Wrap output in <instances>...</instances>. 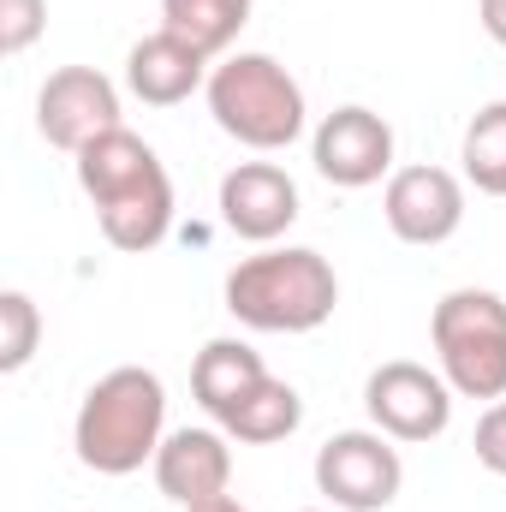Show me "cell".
<instances>
[{"mask_svg":"<svg viewBox=\"0 0 506 512\" xmlns=\"http://www.w3.org/2000/svg\"><path fill=\"white\" fill-rule=\"evenodd\" d=\"M364 411H370V423H376L387 441H435L453 423V387H447L441 370H429V364L393 358V364L370 370Z\"/></svg>","mask_w":506,"mask_h":512,"instance_id":"obj_7","label":"cell"},{"mask_svg":"<svg viewBox=\"0 0 506 512\" xmlns=\"http://www.w3.org/2000/svg\"><path fill=\"white\" fill-rule=\"evenodd\" d=\"M78 185L96 203L102 239L114 251L143 256L173 233V179L137 131L114 126L96 143H84L78 149Z\"/></svg>","mask_w":506,"mask_h":512,"instance_id":"obj_1","label":"cell"},{"mask_svg":"<svg viewBox=\"0 0 506 512\" xmlns=\"http://www.w3.org/2000/svg\"><path fill=\"white\" fill-rule=\"evenodd\" d=\"M381 215L399 245H447L465 227V185L447 167H399L387 173Z\"/></svg>","mask_w":506,"mask_h":512,"instance_id":"obj_9","label":"cell"},{"mask_svg":"<svg viewBox=\"0 0 506 512\" xmlns=\"http://www.w3.org/2000/svg\"><path fill=\"white\" fill-rule=\"evenodd\" d=\"M185 512H251V507H239L233 495H215V501H197V507H185Z\"/></svg>","mask_w":506,"mask_h":512,"instance_id":"obj_22","label":"cell"},{"mask_svg":"<svg viewBox=\"0 0 506 512\" xmlns=\"http://www.w3.org/2000/svg\"><path fill=\"white\" fill-rule=\"evenodd\" d=\"M209 114L245 149H292L304 137V90L274 54H233L209 72Z\"/></svg>","mask_w":506,"mask_h":512,"instance_id":"obj_4","label":"cell"},{"mask_svg":"<svg viewBox=\"0 0 506 512\" xmlns=\"http://www.w3.org/2000/svg\"><path fill=\"white\" fill-rule=\"evenodd\" d=\"M471 447H477V465H483V471L506 477V399H495V405L477 417V435H471Z\"/></svg>","mask_w":506,"mask_h":512,"instance_id":"obj_20","label":"cell"},{"mask_svg":"<svg viewBox=\"0 0 506 512\" xmlns=\"http://www.w3.org/2000/svg\"><path fill=\"white\" fill-rule=\"evenodd\" d=\"M36 340H42V316L30 292H0V370L18 376L36 358Z\"/></svg>","mask_w":506,"mask_h":512,"instance_id":"obj_18","label":"cell"},{"mask_svg":"<svg viewBox=\"0 0 506 512\" xmlns=\"http://www.w3.org/2000/svg\"><path fill=\"white\" fill-rule=\"evenodd\" d=\"M245 24H251V0H161V30L185 36L209 60L227 54Z\"/></svg>","mask_w":506,"mask_h":512,"instance_id":"obj_16","label":"cell"},{"mask_svg":"<svg viewBox=\"0 0 506 512\" xmlns=\"http://www.w3.org/2000/svg\"><path fill=\"white\" fill-rule=\"evenodd\" d=\"M262 376H268V370H262V358H256L245 340H209V346L197 352V364H191V393H197V405H203L209 417H221V411L239 405Z\"/></svg>","mask_w":506,"mask_h":512,"instance_id":"obj_15","label":"cell"},{"mask_svg":"<svg viewBox=\"0 0 506 512\" xmlns=\"http://www.w3.org/2000/svg\"><path fill=\"white\" fill-rule=\"evenodd\" d=\"M310 161L328 185L364 191L381 173H393V126L370 108H334L310 137Z\"/></svg>","mask_w":506,"mask_h":512,"instance_id":"obj_10","label":"cell"},{"mask_svg":"<svg viewBox=\"0 0 506 512\" xmlns=\"http://www.w3.org/2000/svg\"><path fill=\"white\" fill-rule=\"evenodd\" d=\"M221 221H227V233H239L251 245H274L298 221V185H292V173L274 167V161H239L221 179Z\"/></svg>","mask_w":506,"mask_h":512,"instance_id":"obj_11","label":"cell"},{"mask_svg":"<svg viewBox=\"0 0 506 512\" xmlns=\"http://www.w3.org/2000/svg\"><path fill=\"white\" fill-rule=\"evenodd\" d=\"M167 423V387L155 370L120 364L84 393L78 423H72V447L96 477H131L143 465H155V447Z\"/></svg>","mask_w":506,"mask_h":512,"instance_id":"obj_2","label":"cell"},{"mask_svg":"<svg viewBox=\"0 0 506 512\" xmlns=\"http://www.w3.org/2000/svg\"><path fill=\"white\" fill-rule=\"evenodd\" d=\"M48 30V0H0V54H24Z\"/></svg>","mask_w":506,"mask_h":512,"instance_id":"obj_19","label":"cell"},{"mask_svg":"<svg viewBox=\"0 0 506 512\" xmlns=\"http://www.w3.org/2000/svg\"><path fill=\"white\" fill-rule=\"evenodd\" d=\"M477 18H483V30L506 48V0H483V6H477Z\"/></svg>","mask_w":506,"mask_h":512,"instance_id":"obj_21","label":"cell"},{"mask_svg":"<svg viewBox=\"0 0 506 512\" xmlns=\"http://www.w3.org/2000/svg\"><path fill=\"white\" fill-rule=\"evenodd\" d=\"M334 304H340L334 262L304 245L245 256L227 274V310L256 334H310L334 316Z\"/></svg>","mask_w":506,"mask_h":512,"instance_id":"obj_3","label":"cell"},{"mask_svg":"<svg viewBox=\"0 0 506 512\" xmlns=\"http://www.w3.org/2000/svg\"><path fill=\"white\" fill-rule=\"evenodd\" d=\"M405 465L381 429H340L316 453V489L334 501V512H381L399 501Z\"/></svg>","mask_w":506,"mask_h":512,"instance_id":"obj_6","label":"cell"},{"mask_svg":"<svg viewBox=\"0 0 506 512\" xmlns=\"http://www.w3.org/2000/svg\"><path fill=\"white\" fill-rule=\"evenodd\" d=\"M215 423H221L233 441H245V447H274V441H286V435L304 423V399H298L292 382L262 376V382H256L239 405H227Z\"/></svg>","mask_w":506,"mask_h":512,"instance_id":"obj_14","label":"cell"},{"mask_svg":"<svg viewBox=\"0 0 506 512\" xmlns=\"http://www.w3.org/2000/svg\"><path fill=\"white\" fill-rule=\"evenodd\" d=\"M126 90L143 108H179L197 90H209V54L173 30H155L126 54Z\"/></svg>","mask_w":506,"mask_h":512,"instance_id":"obj_13","label":"cell"},{"mask_svg":"<svg viewBox=\"0 0 506 512\" xmlns=\"http://www.w3.org/2000/svg\"><path fill=\"white\" fill-rule=\"evenodd\" d=\"M429 340L441 376L459 399H506V298L489 286H459L435 304Z\"/></svg>","mask_w":506,"mask_h":512,"instance_id":"obj_5","label":"cell"},{"mask_svg":"<svg viewBox=\"0 0 506 512\" xmlns=\"http://www.w3.org/2000/svg\"><path fill=\"white\" fill-rule=\"evenodd\" d=\"M233 483V447H227V429H173L161 447H155V489L179 507H197V501H215L227 495Z\"/></svg>","mask_w":506,"mask_h":512,"instance_id":"obj_12","label":"cell"},{"mask_svg":"<svg viewBox=\"0 0 506 512\" xmlns=\"http://www.w3.org/2000/svg\"><path fill=\"white\" fill-rule=\"evenodd\" d=\"M465 179L483 191V197H506V102L477 108V120L465 126Z\"/></svg>","mask_w":506,"mask_h":512,"instance_id":"obj_17","label":"cell"},{"mask_svg":"<svg viewBox=\"0 0 506 512\" xmlns=\"http://www.w3.org/2000/svg\"><path fill=\"white\" fill-rule=\"evenodd\" d=\"M114 126H120V90H114L108 72H96V66L48 72V84L36 96V131L54 149L78 155L84 143H96L102 131H114Z\"/></svg>","mask_w":506,"mask_h":512,"instance_id":"obj_8","label":"cell"}]
</instances>
